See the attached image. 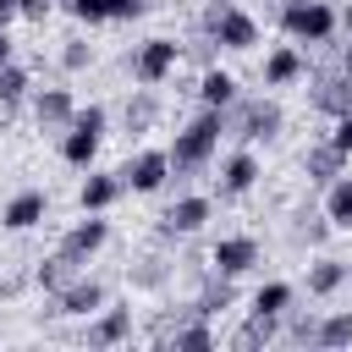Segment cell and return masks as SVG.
<instances>
[{
  "mask_svg": "<svg viewBox=\"0 0 352 352\" xmlns=\"http://www.w3.org/2000/svg\"><path fill=\"white\" fill-rule=\"evenodd\" d=\"M220 138H226V110H209V104H204V110L176 132V143L165 148V154H170V170H182V176H187V170H204V165L214 160Z\"/></svg>",
  "mask_w": 352,
  "mask_h": 352,
  "instance_id": "cell-1",
  "label": "cell"
},
{
  "mask_svg": "<svg viewBox=\"0 0 352 352\" xmlns=\"http://www.w3.org/2000/svg\"><path fill=\"white\" fill-rule=\"evenodd\" d=\"M204 33H209L220 50H253V44H258V22H253V11H242L236 0H214V6L204 11Z\"/></svg>",
  "mask_w": 352,
  "mask_h": 352,
  "instance_id": "cell-2",
  "label": "cell"
},
{
  "mask_svg": "<svg viewBox=\"0 0 352 352\" xmlns=\"http://www.w3.org/2000/svg\"><path fill=\"white\" fill-rule=\"evenodd\" d=\"M280 28L292 44H324L336 33V11L324 0H286L280 6Z\"/></svg>",
  "mask_w": 352,
  "mask_h": 352,
  "instance_id": "cell-3",
  "label": "cell"
},
{
  "mask_svg": "<svg viewBox=\"0 0 352 352\" xmlns=\"http://www.w3.org/2000/svg\"><path fill=\"white\" fill-rule=\"evenodd\" d=\"M226 132H236L242 143L275 138L280 132V104L275 99H231L226 104Z\"/></svg>",
  "mask_w": 352,
  "mask_h": 352,
  "instance_id": "cell-4",
  "label": "cell"
},
{
  "mask_svg": "<svg viewBox=\"0 0 352 352\" xmlns=\"http://www.w3.org/2000/svg\"><path fill=\"white\" fill-rule=\"evenodd\" d=\"M99 143H104V104H88V110H77L72 126L60 132V160H66V165H94Z\"/></svg>",
  "mask_w": 352,
  "mask_h": 352,
  "instance_id": "cell-5",
  "label": "cell"
},
{
  "mask_svg": "<svg viewBox=\"0 0 352 352\" xmlns=\"http://www.w3.org/2000/svg\"><path fill=\"white\" fill-rule=\"evenodd\" d=\"M176 60H182V44H176V38H143L138 55H132V77H138L143 88H160V82L176 72Z\"/></svg>",
  "mask_w": 352,
  "mask_h": 352,
  "instance_id": "cell-6",
  "label": "cell"
},
{
  "mask_svg": "<svg viewBox=\"0 0 352 352\" xmlns=\"http://www.w3.org/2000/svg\"><path fill=\"white\" fill-rule=\"evenodd\" d=\"M104 297H110V292H104L99 280L77 275L72 286H60V292L50 297V314H55V319H88V314H99V308H104Z\"/></svg>",
  "mask_w": 352,
  "mask_h": 352,
  "instance_id": "cell-7",
  "label": "cell"
},
{
  "mask_svg": "<svg viewBox=\"0 0 352 352\" xmlns=\"http://www.w3.org/2000/svg\"><path fill=\"white\" fill-rule=\"evenodd\" d=\"M116 176H121V187H132V192H160V187L170 182V154H165V148H143V154L126 160Z\"/></svg>",
  "mask_w": 352,
  "mask_h": 352,
  "instance_id": "cell-8",
  "label": "cell"
},
{
  "mask_svg": "<svg viewBox=\"0 0 352 352\" xmlns=\"http://www.w3.org/2000/svg\"><path fill=\"white\" fill-rule=\"evenodd\" d=\"M104 242H110V220L88 214V220H77V226H72V231L60 236V248H55V253H66L72 264H88V258H94V253H99Z\"/></svg>",
  "mask_w": 352,
  "mask_h": 352,
  "instance_id": "cell-9",
  "label": "cell"
},
{
  "mask_svg": "<svg viewBox=\"0 0 352 352\" xmlns=\"http://www.w3.org/2000/svg\"><path fill=\"white\" fill-rule=\"evenodd\" d=\"M214 214V204L209 198H176L170 209H165V220H160V236H192V231H204V220Z\"/></svg>",
  "mask_w": 352,
  "mask_h": 352,
  "instance_id": "cell-10",
  "label": "cell"
},
{
  "mask_svg": "<svg viewBox=\"0 0 352 352\" xmlns=\"http://www.w3.org/2000/svg\"><path fill=\"white\" fill-rule=\"evenodd\" d=\"M72 116H77V104H72L66 88H38V94H33V121H38V132H66Z\"/></svg>",
  "mask_w": 352,
  "mask_h": 352,
  "instance_id": "cell-11",
  "label": "cell"
},
{
  "mask_svg": "<svg viewBox=\"0 0 352 352\" xmlns=\"http://www.w3.org/2000/svg\"><path fill=\"white\" fill-rule=\"evenodd\" d=\"M209 264H214L220 275L236 280V275H248V270L258 264V242H253V236H220L214 253H209Z\"/></svg>",
  "mask_w": 352,
  "mask_h": 352,
  "instance_id": "cell-12",
  "label": "cell"
},
{
  "mask_svg": "<svg viewBox=\"0 0 352 352\" xmlns=\"http://www.w3.org/2000/svg\"><path fill=\"white\" fill-rule=\"evenodd\" d=\"M126 336H132V308H99V314H88V330H82L88 346H116Z\"/></svg>",
  "mask_w": 352,
  "mask_h": 352,
  "instance_id": "cell-13",
  "label": "cell"
},
{
  "mask_svg": "<svg viewBox=\"0 0 352 352\" xmlns=\"http://www.w3.org/2000/svg\"><path fill=\"white\" fill-rule=\"evenodd\" d=\"M308 99H314V110H319V116H330V121H336V116H346V110H352V77H346V72L319 77Z\"/></svg>",
  "mask_w": 352,
  "mask_h": 352,
  "instance_id": "cell-14",
  "label": "cell"
},
{
  "mask_svg": "<svg viewBox=\"0 0 352 352\" xmlns=\"http://www.w3.org/2000/svg\"><path fill=\"white\" fill-rule=\"evenodd\" d=\"M302 72H308V60H302L297 44H280V50L264 55V82H270V88H286V82H297Z\"/></svg>",
  "mask_w": 352,
  "mask_h": 352,
  "instance_id": "cell-15",
  "label": "cell"
},
{
  "mask_svg": "<svg viewBox=\"0 0 352 352\" xmlns=\"http://www.w3.org/2000/svg\"><path fill=\"white\" fill-rule=\"evenodd\" d=\"M302 170H308V182H319V187H324V182H336V176L346 170V154H341L330 138H319V143L302 154Z\"/></svg>",
  "mask_w": 352,
  "mask_h": 352,
  "instance_id": "cell-16",
  "label": "cell"
},
{
  "mask_svg": "<svg viewBox=\"0 0 352 352\" xmlns=\"http://www.w3.org/2000/svg\"><path fill=\"white\" fill-rule=\"evenodd\" d=\"M44 209H50L44 192H16V198L0 209V226H6V231H33V226L44 220Z\"/></svg>",
  "mask_w": 352,
  "mask_h": 352,
  "instance_id": "cell-17",
  "label": "cell"
},
{
  "mask_svg": "<svg viewBox=\"0 0 352 352\" xmlns=\"http://www.w3.org/2000/svg\"><path fill=\"white\" fill-rule=\"evenodd\" d=\"M253 182H258V160H253L248 148H236V154L226 160V170H220V192H226V198H242V192H253Z\"/></svg>",
  "mask_w": 352,
  "mask_h": 352,
  "instance_id": "cell-18",
  "label": "cell"
},
{
  "mask_svg": "<svg viewBox=\"0 0 352 352\" xmlns=\"http://www.w3.org/2000/svg\"><path fill=\"white\" fill-rule=\"evenodd\" d=\"M121 192H126V187H121V176H116V170H110V176L99 170V176H88V182L77 187V204H82V214H99V209H110Z\"/></svg>",
  "mask_w": 352,
  "mask_h": 352,
  "instance_id": "cell-19",
  "label": "cell"
},
{
  "mask_svg": "<svg viewBox=\"0 0 352 352\" xmlns=\"http://www.w3.org/2000/svg\"><path fill=\"white\" fill-rule=\"evenodd\" d=\"M324 220L336 231H352V176L341 170L336 182H324Z\"/></svg>",
  "mask_w": 352,
  "mask_h": 352,
  "instance_id": "cell-20",
  "label": "cell"
},
{
  "mask_svg": "<svg viewBox=\"0 0 352 352\" xmlns=\"http://www.w3.org/2000/svg\"><path fill=\"white\" fill-rule=\"evenodd\" d=\"M198 99H204L209 110H226V104L236 99V77L220 72V66H204V77H198Z\"/></svg>",
  "mask_w": 352,
  "mask_h": 352,
  "instance_id": "cell-21",
  "label": "cell"
},
{
  "mask_svg": "<svg viewBox=\"0 0 352 352\" xmlns=\"http://www.w3.org/2000/svg\"><path fill=\"white\" fill-rule=\"evenodd\" d=\"M165 341H170L176 352H209V346H214V330L204 324V314H187V319L165 336Z\"/></svg>",
  "mask_w": 352,
  "mask_h": 352,
  "instance_id": "cell-22",
  "label": "cell"
},
{
  "mask_svg": "<svg viewBox=\"0 0 352 352\" xmlns=\"http://www.w3.org/2000/svg\"><path fill=\"white\" fill-rule=\"evenodd\" d=\"M341 286H346V264L341 258H314L308 264V292L314 297H336Z\"/></svg>",
  "mask_w": 352,
  "mask_h": 352,
  "instance_id": "cell-23",
  "label": "cell"
},
{
  "mask_svg": "<svg viewBox=\"0 0 352 352\" xmlns=\"http://www.w3.org/2000/svg\"><path fill=\"white\" fill-rule=\"evenodd\" d=\"M77 275H82V264H72L66 253H55V258H44V264H38V275H33V280H38V292H50V297H55V292H60V286H72Z\"/></svg>",
  "mask_w": 352,
  "mask_h": 352,
  "instance_id": "cell-24",
  "label": "cell"
},
{
  "mask_svg": "<svg viewBox=\"0 0 352 352\" xmlns=\"http://www.w3.org/2000/svg\"><path fill=\"white\" fill-rule=\"evenodd\" d=\"M292 297H297V292H292L286 280H264V286L253 292V308H248V314H275V319H286V314H292Z\"/></svg>",
  "mask_w": 352,
  "mask_h": 352,
  "instance_id": "cell-25",
  "label": "cell"
},
{
  "mask_svg": "<svg viewBox=\"0 0 352 352\" xmlns=\"http://www.w3.org/2000/svg\"><path fill=\"white\" fill-rule=\"evenodd\" d=\"M231 297H236V286H231V275H220V270H214V280H209V286L198 292V302H192V314H204V319H209V314H220V308H231Z\"/></svg>",
  "mask_w": 352,
  "mask_h": 352,
  "instance_id": "cell-26",
  "label": "cell"
},
{
  "mask_svg": "<svg viewBox=\"0 0 352 352\" xmlns=\"http://www.w3.org/2000/svg\"><path fill=\"white\" fill-rule=\"evenodd\" d=\"M314 346H324V352H336V346H352V308H346V314H330V319H319V330H314Z\"/></svg>",
  "mask_w": 352,
  "mask_h": 352,
  "instance_id": "cell-27",
  "label": "cell"
},
{
  "mask_svg": "<svg viewBox=\"0 0 352 352\" xmlns=\"http://www.w3.org/2000/svg\"><path fill=\"white\" fill-rule=\"evenodd\" d=\"M160 121V99L148 94V88H138L132 99H126V132H148Z\"/></svg>",
  "mask_w": 352,
  "mask_h": 352,
  "instance_id": "cell-28",
  "label": "cell"
},
{
  "mask_svg": "<svg viewBox=\"0 0 352 352\" xmlns=\"http://www.w3.org/2000/svg\"><path fill=\"white\" fill-rule=\"evenodd\" d=\"M280 336V319L275 314H248V324L236 330V346H270Z\"/></svg>",
  "mask_w": 352,
  "mask_h": 352,
  "instance_id": "cell-29",
  "label": "cell"
},
{
  "mask_svg": "<svg viewBox=\"0 0 352 352\" xmlns=\"http://www.w3.org/2000/svg\"><path fill=\"white\" fill-rule=\"evenodd\" d=\"M22 99H28V72L16 60H6L0 66V104H22Z\"/></svg>",
  "mask_w": 352,
  "mask_h": 352,
  "instance_id": "cell-30",
  "label": "cell"
},
{
  "mask_svg": "<svg viewBox=\"0 0 352 352\" xmlns=\"http://www.w3.org/2000/svg\"><path fill=\"white\" fill-rule=\"evenodd\" d=\"M60 6H66V11L77 16V22H88V28H94V22H116L110 0H60Z\"/></svg>",
  "mask_w": 352,
  "mask_h": 352,
  "instance_id": "cell-31",
  "label": "cell"
},
{
  "mask_svg": "<svg viewBox=\"0 0 352 352\" xmlns=\"http://www.w3.org/2000/svg\"><path fill=\"white\" fill-rule=\"evenodd\" d=\"M88 60H94V50H88L82 38H66V50H60V66H66V72H82Z\"/></svg>",
  "mask_w": 352,
  "mask_h": 352,
  "instance_id": "cell-32",
  "label": "cell"
},
{
  "mask_svg": "<svg viewBox=\"0 0 352 352\" xmlns=\"http://www.w3.org/2000/svg\"><path fill=\"white\" fill-rule=\"evenodd\" d=\"M330 143H336L341 154H352V110H346V116H336V132H330Z\"/></svg>",
  "mask_w": 352,
  "mask_h": 352,
  "instance_id": "cell-33",
  "label": "cell"
},
{
  "mask_svg": "<svg viewBox=\"0 0 352 352\" xmlns=\"http://www.w3.org/2000/svg\"><path fill=\"white\" fill-rule=\"evenodd\" d=\"M16 6H22V16H28V22H44V16L55 11V0H16Z\"/></svg>",
  "mask_w": 352,
  "mask_h": 352,
  "instance_id": "cell-34",
  "label": "cell"
},
{
  "mask_svg": "<svg viewBox=\"0 0 352 352\" xmlns=\"http://www.w3.org/2000/svg\"><path fill=\"white\" fill-rule=\"evenodd\" d=\"M148 6H154V0H110V11H116V22H121V16H143Z\"/></svg>",
  "mask_w": 352,
  "mask_h": 352,
  "instance_id": "cell-35",
  "label": "cell"
},
{
  "mask_svg": "<svg viewBox=\"0 0 352 352\" xmlns=\"http://www.w3.org/2000/svg\"><path fill=\"white\" fill-rule=\"evenodd\" d=\"M16 16H22V6H16V0H0V28H11Z\"/></svg>",
  "mask_w": 352,
  "mask_h": 352,
  "instance_id": "cell-36",
  "label": "cell"
},
{
  "mask_svg": "<svg viewBox=\"0 0 352 352\" xmlns=\"http://www.w3.org/2000/svg\"><path fill=\"white\" fill-rule=\"evenodd\" d=\"M6 60H11V33L0 28V66H6Z\"/></svg>",
  "mask_w": 352,
  "mask_h": 352,
  "instance_id": "cell-37",
  "label": "cell"
},
{
  "mask_svg": "<svg viewBox=\"0 0 352 352\" xmlns=\"http://www.w3.org/2000/svg\"><path fill=\"white\" fill-rule=\"evenodd\" d=\"M336 28H346V38H352V6H346V11L336 16Z\"/></svg>",
  "mask_w": 352,
  "mask_h": 352,
  "instance_id": "cell-38",
  "label": "cell"
},
{
  "mask_svg": "<svg viewBox=\"0 0 352 352\" xmlns=\"http://www.w3.org/2000/svg\"><path fill=\"white\" fill-rule=\"evenodd\" d=\"M341 72H346V77H352V44H346V50H341Z\"/></svg>",
  "mask_w": 352,
  "mask_h": 352,
  "instance_id": "cell-39",
  "label": "cell"
}]
</instances>
